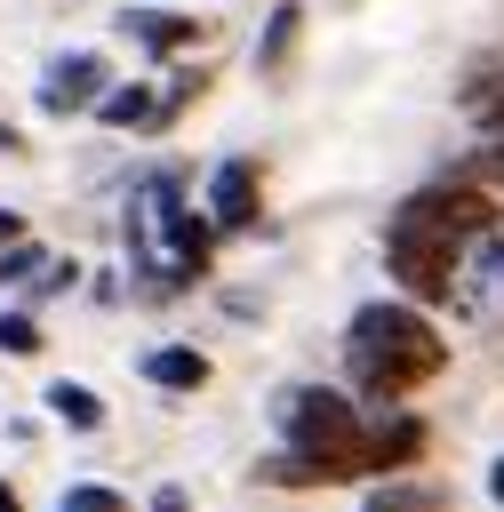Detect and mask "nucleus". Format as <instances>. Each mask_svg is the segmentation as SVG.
<instances>
[{
	"label": "nucleus",
	"instance_id": "1",
	"mask_svg": "<svg viewBox=\"0 0 504 512\" xmlns=\"http://www.w3.org/2000/svg\"><path fill=\"white\" fill-rule=\"evenodd\" d=\"M488 232H496V200L480 184H432L392 216L384 264H392V280H408V296H448L464 240H488Z\"/></svg>",
	"mask_w": 504,
	"mask_h": 512
},
{
	"label": "nucleus",
	"instance_id": "2",
	"mask_svg": "<svg viewBox=\"0 0 504 512\" xmlns=\"http://www.w3.org/2000/svg\"><path fill=\"white\" fill-rule=\"evenodd\" d=\"M344 360H352V376H360L368 400H400L408 384L440 376L448 344L432 336V320L416 304H360L352 312V336H344Z\"/></svg>",
	"mask_w": 504,
	"mask_h": 512
},
{
	"label": "nucleus",
	"instance_id": "3",
	"mask_svg": "<svg viewBox=\"0 0 504 512\" xmlns=\"http://www.w3.org/2000/svg\"><path fill=\"white\" fill-rule=\"evenodd\" d=\"M368 472V432L344 392H296L288 400V456L264 464V480H352Z\"/></svg>",
	"mask_w": 504,
	"mask_h": 512
},
{
	"label": "nucleus",
	"instance_id": "4",
	"mask_svg": "<svg viewBox=\"0 0 504 512\" xmlns=\"http://www.w3.org/2000/svg\"><path fill=\"white\" fill-rule=\"evenodd\" d=\"M104 104V56H64V64H48V88H40V112H96Z\"/></svg>",
	"mask_w": 504,
	"mask_h": 512
},
{
	"label": "nucleus",
	"instance_id": "5",
	"mask_svg": "<svg viewBox=\"0 0 504 512\" xmlns=\"http://www.w3.org/2000/svg\"><path fill=\"white\" fill-rule=\"evenodd\" d=\"M208 224H256V168L248 160H224L216 176H208Z\"/></svg>",
	"mask_w": 504,
	"mask_h": 512
},
{
	"label": "nucleus",
	"instance_id": "6",
	"mask_svg": "<svg viewBox=\"0 0 504 512\" xmlns=\"http://www.w3.org/2000/svg\"><path fill=\"white\" fill-rule=\"evenodd\" d=\"M120 32H128L136 48H152V56H168V48H192V40H200V24H192V16H168V8H128V16H120Z\"/></svg>",
	"mask_w": 504,
	"mask_h": 512
},
{
	"label": "nucleus",
	"instance_id": "7",
	"mask_svg": "<svg viewBox=\"0 0 504 512\" xmlns=\"http://www.w3.org/2000/svg\"><path fill=\"white\" fill-rule=\"evenodd\" d=\"M144 376H152L160 392H200V384H208V360L184 352V344H168V352H144Z\"/></svg>",
	"mask_w": 504,
	"mask_h": 512
},
{
	"label": "nucleus",
	"instance_id": "8",
	"mask_svg": "<svg viewBox=\"0 0 504 512\" xmlns=\"http://www.w3.org/2000/svg\"><path fill=\"white\" fill-rule=\"evenodd\" d=\"M296 24H304V8H296V0H280V8L264 16V40H256V72H280V64H288V48H296Z\"/></svg>",
	"mask_w": 504,
	"mask_h": 512
},
{
	"label": "nucleus",
	"instance_id": "9",
	"mask_svg": "<svg viewBox=\"0 0 504 512\" xmlns=\"http://www.w3.org/2000/svg\"><path fill=\"white\" fill-rule=\"evenodd\" d=\"M96 120H104V128H144V120H160V96H144L136 80H128V88H104Z\"/></svg>",
	"mask_w": 504,
	"mask_h": 512
},
{
	"label": "nucleus",
	"instance_id": "10",
	"mask_svg": "<svg viewBox=\"0 0 504 512\" xmlns=\"http://www.w3.org/2000/svg\"><path fill=\"white\" fill-rule=\"evenodd\" d=\"M416 448H424V424H392V432H368V472H392V464H416Z\"/></svg>",
	"mask_w": 504,
	"mask_h": 512
},
{
	"label": "nucleus",
	"instance_id": "11",
	"mask_svg": "<svg viewBox=\"0 0 504 512\" xmlns=\"http://www.w3.org/2000/svg\"><path fill=\"white\" fill-rule=\"evenodd\" d=\"M48 408H56V416H64L72 432H96V424H104V400H96L88 384H64V376L48 384Z\"/></svg>",
	"mask_w": 504,
	"mask_h": 512
},
{
	"label": "nucleus",
	"instance_id": "12",
	"mask_svg": "<svg viewBox=\"0 0 504 512\" xmlns=\"http://www.w3.org/2000/svg\"><path fill=\"white\" fill-rule=\"evenodd\" d=\"M360 512H440V488H432V480H392V488H376Z\"/></svg>",
	"mask_w": 504,
	"mask_h": 512
},
{
	"label": "nucleus",
	"instance_id": "13",
	"mask_svg": "<svg viewBox=\"0 0 504 512\" xmlns=\"http://www.w3.org/2000/svg\"><path fill=\"white\" fill-rule=\"evenodd\" d=\"M32 272H48V248H32V240H16V248H0V280H16V288H32Z\"/></svg>",
	"mask_w": 504,
	"mask_h": 512
},
{
	"label": "nucleus",
	"instance_id": "14",
	"mask_svg": "<svg viewBox=\"0 0 504 512\" xmlns=\"http://www.w3.org/2000/svg\"><path fill=\"white\" fill-rule=\"evenodd\" d=\"M0 352H40V328L24 312H0Z\"/></svg>",
	"mask_w": 504,
	"mask_h": 512
},
{
	"label": "nucleus",
	"instance_id": "15",
	"mask_svg": "<svg viewBox=\"0 0 504 512\" xmlns=\"http://www.w3.org/2000/svg\"><path fill=\"white\" fill-rule=\"evenodd\" d=\"M56 512H128V504H120L112 488H72V496H64Z\"/></svg>",
	"mask_w": 504,
	"mask_h": 512
},
{
	"label": "nucleus",
	"instance_id": "16",
	"mask_svg": "<svg viewBox=\"0 0 504 512\" xmlns=\"http://www.w3.org/2000/svg\"><path fill=\"white\" fill-rule=\"evenodd\" d=\"M472 112H480V128H496V136H504V80H496V88H480V96H472Z\"/></svg>",
	"mask_w": 504,
	"mask_h": 512
},
{
	"label": "nucleus",
	"instance_id": "17",
	"mask_svg": "<svg viewBox=\"0 0 504 512\" xmlns=\"http://www.w3.org/2000/svg\"><path fill=\"white\" fill-rule=\"evenodd\" d=\"M16 240H24V216H16V208H0V248H16Z\"/></svg>",
	"mask_w": 504,
	"mask_h": 512
},
{
	"label": "nucleus",
	"instance_id": "18",
	"mask_svg": "<svg viewBox=\"0 0 504 512\" xmlns=\"http://www.w3.org/2000/svg\"><path fill=\"white\" fill-rule=\"evenodd\" d=\"M152 512H184V488H160V496H152Z\"/></svg>",
	"mask_w": 504,
	"mask_h": 512
},
{
	"label": "nucleus",
	"instance_id": "19",
	"mask_svg": "<svg viewBox=\"0 0 504 512\" xmlns=\"http://www.w3.org/2000/svg\"><path fill=\"white\" fill-rule=\"evenodd\" d=\"M472 168H488V176H504V152H480V160H472Z\"/></svg>",
	"mask_w": 504,
	"mask_h": 512
},
{
	"label": "nucleus",
	"instance_id": "20",
	"mask_svg": "<svg viewBox=\"0 0 504 512\" xmlns=\"http://www.w3.org/2000/svg\"><path fill=\"white\" fill-rule=\"evenodd\" d=\"M0 152H24V136H16V128H8V120H0Z\"/></svg>",
	"mask_w": 504,
	"mask_h": 512
},
{
	"label": "nucleus",
	"instance_id": "21",
	"mask_svg": "<svg viewBox=\"0 0 504 512\" xmlns=\"http://www.w3.org/2000/svg\"><path fill=\"white\" fill-rule=\"evenodd\" d=\"M488 496H496V504H504V456H496V472H488Z\"/></svg>",
	"mask_w": 504,
	"mask_h": 512
},
{
	"label": "nucleus",
	"instance_id": "22",
	"mask_svg": "<svg viewBox=\"0 0 504 512\" xmlns=\"http://www.w3.org/2000/svg\"><path fill=\"white\" fill-rule=\"evenodd\" d=\"M0 512H24V504H16V488H0Z\"/></svg>",
	"mask_w": 504,
	"mask_h": 512
}]
</instances>
